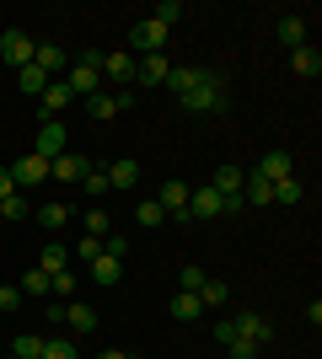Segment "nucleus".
<instances>
[{
    "instance_id": "1",
    "label": "nucleus",
    "mask_w": 322,
    "mask_h": 359,
    "mask_svg": "<svg viewBox=\"0 0 322 359\" xmlns=\"http://www.w3.org/2000/svg\"><path fill=\"white\" fill-rule=\"evenodd\" d=\"M177 102H183V113H226V75L204 70L199 86L188 91V97H177Z\"/></svg>"
},
{
    "instance_id": "2",
    "label": "nucleus",
    "mask_w": 322,
    "mask_h": 359,
    "mask_svg": "<svg viewBox=\"0 0 322 359\" xmlns=\"http://www.w3.org/2000/svg\"><path fill=\"white\" fill-rule=\"evenodd\" d=\"M97 75H102V54H76V60H70V70L60 75L65 86H70V97H81V102H86V97H97Z\"/></svg>"
},
{
    "instance_id": "3",
    "label": "nucleus",
    "mask_w": 322,
    "mask_h": 359,
    "mask_svg": "<svg viewBox=\"0 0 322 359\" xmlns=\"http://www.w3.org/2000/svg\"><path fill=\"white\" fill-rule=\"evenodd\" d=\"M129 54L145 60V54H167V27H156L151 16H140L135 27H129Z\"/></svg>"
},
{
    "instance_id": "4",
    "label": "nucleus",
    "mask_w": 322,
    "mask_h": 359,
    "mask_svg": "<svg viewBox=\"0 0 322 359\" xmlns=\"http://www.w3.org/2000/svg\"><path fill=\"white\" fill-rule=\"evenodd\" d=\"M32 48H38V43H32V38H27L22 27H6V32H0V60L11 65V70L32 65Z\"/></svg>"
},
{
    "instance_id": "5",
    "label": "nucleus",
    "mask_w": 322,
    "mask_h": 359,
    "mask_svg": "<svg viewBox=\"0 0 322 359\" xmlns=\"http://www.w3.org/2000/svg\"><path fill=\"white\" fill-rule=\"evenodd\" d=\"M11 177H16V188H43L48 182V161L32 156V150H22V156L11 161Z\"/></svg>"
},
{
    "instance_id": "6",
    "label": "nucleus",
    "mask_w": 322,
    "mask_h": 359,
    "mask_svg": "<svg viewBox=\"0 0 322 359\" xmlns=\"http://www.w3.org/2000/svg\"><path fill=\"white\" fill-rule=\"evenodd\" d=\"M70 150V135H65L60 118H48L43 129H38V140H32V156H43V161H54V156H65Z\"/></svg>"
},
{
    "instance_id": "7",
    "label": "nucleus",
    "mask_w": 322,
    "mask_h": 359,
    "mask_svg": "<svg viewBox=\"0 0 322 359\" xmlns=\"http://www.w3.org/2000/svg\"><path fill=\"white\" fill-rule=\"evenodd\" d=\"M253 177H258V182H269V188H274V182L295 177V161H290V156H285V150H269V156H263V161L253 166Z\"/></svg>"
},
{
    "instance_id": "8",
    "label": "nucleus",
    "mask_w": 322,
    "mask_h": 359,
    "mask_svg": "<svg viewBox=\"0 0 322 359\" xmlns=\"http://www.w3.org/2000/svg\"><path fill=\"white\" fill-rule=\"evenodd\" d=\"M86 166H92V161H86L81 150H65V156L48 161V177H54V182H81V177H86Z\"/></svg>"
},
{
    "instance_id": "9",
    "label": "nucleus",
    "mask_w": 322,
    "mask_h": 359,
    "mask_svg": "<svg viewBox=\"0 0 322 359\" xmlns=\"http://www.w3.org/2000/svg\"><path fill=\"white\" fill-rule=\"evenodd\" d=\"M156 204H161V215H167V220H188V182H161Z\"/></svg>"
},
{
    "instance_id": "10",
    "label": "nucleus",
    "mask_w": 322,
    "mask_h": 359,
    "mask_svg": "<svg viewBox=\"0 0 322 359\" xmlns=\"http://www.w3.org/2000/svg\"><path fill=\"white\" fill-rule=\"evenodd\" d=\"M32 65H38L48 81H60V75L70 70V54H65L60 43H38V48H32Z\"/></svg>"
},
{
    "instance_id": "11",
    "label": "nucleus",
    "mask_w": 322,
    "mask_h": 359,
    "mask_svg": "<svg viewBox=\"0 0 322 359\" xmlns=\"http://www.w3.org/2000/svg\"><path fill=\"white\" fill-rule=\"evenodd\" d=\"M231 322H236V332H242L247 344H258V348H269V338H274L269 316H258V311H242V316H231Z\"/></svg>"
},
{
    "instance_id": "12",
    "label": "nucleus",
    "mask_w": 322,
    "mask_h": 359,
    "mask_svg": "<svg viewBox=\"0 0 322 359\" xmlns=\"http://www.w3.org/2000/svg\"><path fill=\"white\" fill-rule=\"evenodd\" d=\"M188 220H220V194L215 188H188Z\"/></svg>"
},
{
    "instance_id": "13",
    "label": "nucleus",
    "mask_w": 322,
    "mask_h": 359,
    "mask_svg": "<svg viewBox=\"0 0 322 359\" xmlns=\"http://www.w3.org/2000/svg\"><path fill=\"white\" fill-rule=\"evenodd\" d=\"M167 70H172L167 54H145V60L135 65V81L140 86H167Z\"/></svg>"
},
{
    "instance_id": "14",
    "label": "nucleus",
    "mask_w": 322,
    "mask_h": 359,
    "mask_svg": "<svg viewBox=\"0 0 322 359\" xmlns=\"http://www.w3.org/2000/svg\"><path fill=\"white\" fill-rule=\"evenodd\" d=\"M70 102H76V97H70V86H65V81H48V91L38 97V113H43V123H48V118H60Z\"/></svg>"
},
{
    "instance_id": "15",
    "label": "nucleus",
    "mask_w": 322,
    "mask_h": 359,
    "mask_svg": "<svg viewBox=\"0 0 322 359\" xmlns=\"http://www.w3.org/2000/svg\"><path fill=\"white\" fill-rule=\"evenodd\" d=\"M135 54H129V48H119V54H102V75H113V81H123V86H129V81H135Z\"/></svg>"
},
{
    "instance_id": "16",
    "label": "nucleus",
    "mask_w": 322,
    "mask_h": 359,
    "mask_svg": "<svg viewBox=\"0 0 322 359\" xmlns=\"http://www.w3.org/2000/svg\"><path fill=\"white\" fill-rule=\"evenodd\" d=\"M65 327L70 332H97V311L86 300H70V306H65Z\"/></svg>"
},
{
    "instance_id": "17",
    "label": "nucleus",
    "mask_w": 322,
    "mask_h": 359,
    "mask_svg": "<svg viewBox=\"0 0 322 359\" xmlns=\"http://www.w3.org/2000/svg\"><path fill=\"white\" fill-rule=\"evenodd\" d=\"M242 182H247V172H242V166H220V172H215V182H210V188H215V194H220V198H226V194H242Z\"/></svg>"
},
{
    "instance_id": "18",
    "label": "nucleus",
    "mask_w": 322,
    "mask_h": 359,
    "mask_svg": "<svg viewBox=\"0 0 322 359\" xmlns=\"http://www.w3.org/2000/svg\"><path fill=\"white\" fill-rule=\"evenodd\" d=\"M290 70H295V75H322V54H317L311 43L290 48Z\"/></svg>"
},
{
    "instance_id": "19",
    "label": "nucleus",
    "mask_w": 322,
    "mask_h": 359,
    "mask_svg": "<svg viewBox=\"0 0 322 359\" xmlns=\"http://www.w3.org/2000/svg\"><path fill=\"white\" fill-rule=\"evenodd\" d=\"M38 269H43V273L70 269V247H60V241H43V252H38Z\"/></svg>"
},
{
    "instance_id": "20",
    "label": "nucleus",
    "mask_w": 322,
    "mask_h": 359,
    "mask_svg": "<svg viewBox=\"0 0 322 359\" xmlns=\"http://www.w3.org/2000/svg\"><path fill=\"white\" fill-rule=\"evenodd\" d=\"M86 113H92V123L119 118V113H123V107H119V91H113V97H102V91H97V97H86Z\"/></svg>"
},
{
    "instance_id": "21",
    "label": "nucleus",
    "mask_w": 322,
    "mask_h": 359,
    "mask_svg": "<svg viewBox=\"0 0 322 359\" xmlns=\"http://www.w3.org/2000/svg\"><path fill=\"white\" fill-rule=\"evenodd\" d=\"M135 182H140V161H129V156H123V161L107 166V188H135Z\"/></svg>"
},
{
    "instance_id": "22",
    "label": "nucleus",
    "mask_w": 322,
    "mask_h": 359,
    "mask_svg": "<svg viewBox=\"0 0 322 359\" xmlns=\"http://www.w3.org/2000/svg\"><path fill=\"white\" fill-rule=\"evenodd\" d=\"M172 316H177V322H194V316H204V300L194 295V290H177V295H172Z\"/></svg>"
},
{
    "instance_id": "23",
    "label": "nucleus",
    "mask_w": 322,
    "mask_h": 359,
    "mask_svg": "<svg viewBox=\"0 0 322 359\" xmlns=\"http://www.w3.org/2000/svg\"><path fill=\"white\" fill-rule=\"evenodd\" d=\"M199 75L204 70H194V65H172V70H167V86L177 91V97H188V91L199 86Z\"/></svg>"
},
{
    "instance_id": "24",
    "label": "nucleus",
    "mask_w": 322,
    "mask_h": 359,
    "mask_svg": "<svg viewBox=\"0 0 322 359\" xmlns=\"http://www.w3.org/2000/svg\"><path fill=\"white\" fill-rule=\"evenodd\" d=\"M92 279H97L102 290H107V285H119V279H123V263H119V257H107V252L92 257Z\"/></svg>"
},
{
    "instance_id": "25",
    "label": "nucleus",
    "mask_w": 322,
    "mask_h": 359,
    "mask_svg": "<svg viewBox=\"0 0 322 359\" xmlns=\"http://www.w3.org/2000/svg\"><path fill=\"white\" fill-rule=\"evenodd\" d=\"M279 43H285V48L307 43V16H279Z\"/></svg>"
},
{
    "instance_id": "26",
    "label": "nucleus",
    "mask_w": 322,
    "mask_h": 359,
    "mask_svg": "<svg viewBox=\"0 0 322 359\" xmlns=\"http://www.w3.org/2000/svg\"><path fill=\"white\" fill-rule=\"evenodd\" d=\"M16 86L27 91V97H43V91H48V75L38 70V65H22V70H16Z\"/></svg>"
},
{
    "instance_id": "27",
    "label": "nucleus",
    "mask_w": 322,
    "mask_h": 359,
    "mask_svg": "<svg viewBox=\"0 0 322 359\" xmlns=\"http://www.w3.org/2000/svg\"><path fill=\"white\" fill-rule=\"evenodd\" d=\"M38 359H81V354H76V338L48 332V338H43V354H38Z\"/></svg>"
},
{
    "instance_id": "28",
    "label": "nucleus",
    "mask_w": 322,
    "mask_h": 359,
    "mask_svg": "<svg viewBox=\"0 0 322 359\" xmlns=\"http://www.w3.org/2000/svg\"><path fill=\"white\" fill-rule=\"evenodd\" d=\"M16 290H22V300H38V295H48V273L43 269H27V273H22V279H16Z\"/></svg>"
},
{
    "instance_id": "29",
    "label": "nucleus",
    "mask_w": 322,
    "mask_h": 359,
    "mask_svg": "<svg viewBox=\"0 0 322 359\" xmlns=\"http://www.w3.org/2000/svg\"><path fill=\"white\" fill-rule=\"evenodd\" d=\"M135 225H145V231H156V225H167L161 204H156V198H140V204H135Z\"/></svg>"
},
{
    "instance_id": "30",
    "label": "nucleus",
    "mask_w": 322,
    "mask_h": 359,
    "mask_svg": "<svg viewBox=\"0 0 322 359\" xmlns=\"http://www.w3.org/2000/svg\"><path fill=\"white\" fill-rule=\"evenodd\" d=\"M11 354L16 359H38V354H43V332H22V338H11Z\"/></svg>"
},
{
    "instance_id": "31",
    "label": "nucleus",
    "mask_w": 322,
    "mask_h": 359,
    "mask_svg": "<svg viewBox=\"0 0 322 359\" xmlns=\"http://www.w3.org/2000/svg\"><path fill=\"white\" fill-rule=\"evenodd\" d=\"M151 22H156V27H177V22H183V6H177V0H161V6H156V11H151Z\"/></svg>"
},
{
    "instance_id": "32",
    "label": "nucleus",
    "mask_w": 322,
    "mask_h": 359,
    "mask_svg": "<svg viewBox=\"0 0 322 359\" xmlns=\"http://www.w3.org/2000/svg\"><path fill=\"white\" fill-rule=\"evenodd\" d=\"M301 194H307V182H301V177L274 182V204H301Z\"/></svg>"
},
{
    "instance_id": "33",
    "label": "nucleus",
    "mask_w": 322,
    "mask_h": 359,
    "mask_svg": "<svg viewBox=\"0 0 322 359\" xmlns=\"http://www.w3.org/2000/svg\"><path fill=\"white\" fill-rule=\"evenodd\" d=\"M48 290H54V300H70V295H76V273H70V269L48 273Z\"/></svg>"
},
{
    "instance_id": "34",
    "label": "nucleus",
    "mask_w": 322,
    "mask_h": 359,
    "mask_svg": "<svg viewBox=\"0 0 322 359\" xmlns=\"http://www.w3.org/2000/svg\"><path fill=\"white\" fill-rule=\"evenodd\" d=\"M199 300H204V311L226 306V285H220V279H204V285H199Z\"/></svg>"
},
{
    "instance_id": "35",
    "label": "nucleus",
    "mask_w": 322,
    "mask_h": 359,
    "mask_svg": "<svg viewBox=\"0 0 322 359\" xmlns=\"http://www.w3.org/2000/svg\"><path fill=\"white\" fill-rule=\"evenodd\" d=\"M65 220H70V210H65V204H43V210H38V225H43V231H60Z\"/></svg>"
},
{
    "instance_id": "36",
    "label": "nucleus",
    "mask_w": 322,
    "mask_h": 359,
    "mask_svg": "<svg viewBox=\"0 0 322 359\" xmlns=\"http://www.w3.org/2000/svg\"><path fill=\"white\" fill-rule=\"evenodd\" d=\"M0 220H27V198H22V194H11V198H0Z\"/></svg>"
},
{
    "instance_id": "37",
    "label": "nucleus",
    "mask_w": 322,
    "mask_h": 359,
    "mask_svg": "<svg viewBox=\"0 0 322 359\" xmlns=\"http://www.w3.org/2000/svg\"><path fill=\"white\" fill-rule=\"evenodd\" d=\"M81 188H86V194H107V166H86V177H81Z\"/></svg>"
},
{
    "instance_id": "38",
    "label": "nucleus",
    "mask_w": 322,
    "mask_h": 359,
    "mask_svg": "<svg viewBox=\"0 0 322 359\" xmlns=\"http://www.w3.org/2000/svg\"><path fill=\"white\" fill-rule=\"evenodd\" d=\"M107 231H113V220H107V215H102V210L92 204V210H86V236H97V241H102Z\"/></svg>"
},
{
    "instance_id": "39",
    "label": "nucleus",
    "mask_w": 322,
    "mask_h": 359,
    "mask_svg": "<svg viewBox=\"0 0 322 359\" xmlns=\"http://www.w3.org/2000/svg\"><path fill=\"white\" fill-rule=\"evenodd\" d=\"M102 252H107V257H119V263H123V257H129V236L107 231V236H102Z\"/></svg>"
},
{
    "instance_id": "40",
    "label": "nucleus",
    "mask_w": 322,
    "mask_h": 359,
    "mask_svg": "<svg viewBox=\"0 0 322 359\" xmlns=\"http://www.w3.org/2000/svg\"><path fill=\"white\" fill-rule=\"evenodd\" d=\"M226 354H231V359H258L263 348H258V344H247L242 332H236V338H231V344H226Z\"/></svg>"
},
{
    "instance_id": "41",
    "label": "nucleus",
    "mask_w": 322,
    "mask_h": 359,
    "mask_svg": "<svg viewBox=\"0 0 322 359\" xmlns=\"http://www.w3.org/2000/svg\"><path fill=\"white\" fill-rule=\"evenodd\" d=\"M76 257H81V263H92V257H102V241H97V236H81V241H76Z\"/></svg>"
},
{
    "instance_id": "42",
    "label": "nucleus",
    "mask_w": 322,
    "mask_h": 359,
    "mask_svg": "<svg viewBox=\"0 0 322 359\" xmlns=\"http://www.w3.org/2000/svg\"><path fill=\"white\" fill-rule=\"evenodd\" d=\"M231 338H236V322H231V316H220V322H215V344L226 348V344H231Z\"/></svg>"
},
{
    "instance_id": "43",
    "label": "nucleus",
    "mask_w": 322,
    "mask_h": 359,
    "mask_svg": "<svg viewBox=\"0 0 322 359\" xmlns=\"http://www.w3.org/2000/svg\"><path fill=\"white\" fill-rule=\"evenodd\" d=\"M16 306H22V290H16V285H0V311H16Z\"/></svg>"
},
{
    "instance_id": "44",
    "label": "nucleus",
    "mask_w": 322,
    "mask_h": 359,
    "mask_svg": "<svg viewBox=\"0 0 322 359\" xmlns=\"http://www.w3.org/2000/svg\"><path fill=\"white\" fill-rule=\"evenodd\" d=\"M204 279H210V273H204V269H194V263L183 269V290H194V295H199V285H204Z\"/></svg>"
},
{
    "instance_id": "45",
    "label": "nucleus",
    "mask_w": 322,
    "mask_h": 359,
    "mask_svg": "<svg viewBox=\"0 0 322 359\" xmlns=\"http://www.w3.org/2000/svg\"><path fill=\"white\" fill-rule=\"evenodd\" d=\"M16 194V177H11V166H0V198H11Z\"/></svg>"
},
{
    "instance_id": "46",
    "label": "nucleus",
    "mask_w": 322,
    "mask_h": 359,
    "mask_svg": "<svg viewBox=\"0 0 322 359\" xmlns=\"http://www.w3.org/2000/svg\"><path fill=\"white\" fill-rule=\"evenodd\" d=\"M97 359H129V354H123V348H102Z\"/></svg>"
},
{
    "instance_id": "47",
    "label": "nucleus",
    "mask_w": 322,
    "mask_h": 359,
    "mask_svg": "<svg viewBox=\"0 0 322 359\" xmlns=\"http://www.w3.org/2000/svg\"><path fill=\"white\" fill-rule=\"evenodd\" d=\"M6 359H16V354H6Z\"/></svg>"
}]
</instances>
